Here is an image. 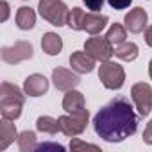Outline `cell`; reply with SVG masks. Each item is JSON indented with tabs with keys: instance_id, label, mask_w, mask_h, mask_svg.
Instances as JSON below:
<instances>
[{
	"instance_id": "obj_1",
	"label": "cell",
	"mask_w": 152,
	"mask_h": 152,
	"mask_svg": "<svg viewBox=\"0 0 152 152\" xmlns=\"http://www.w3.org/2000/svg\"><path fill=\"white\" fill-rule=\"evenodd\" d=\"M138 115L125 97H115L93 118L95 132L107 143H120L132 136L138 129Z\"/></svg>"
},
{
	"instance_id": "obj_2",
	"label": "cell",
	"mask_w": 152,
	"mask_h": 152,
	"mask_svg": "<svg viewBox=\"0 0 152 152\" xmlns=\"http://www.w3.org/2000/svg\"><path fill=\"white\" fill-rule=\"evenodd\" d=\"M23 102H25V91H22L18 86L11 83L0 84V113H2V118L7 120L20 118Z\"/></svg>"
},
{
	"instance_id": "obj_3",
	"label": "cell",
	"mask_w": 152,
	"mask_h": 152,
	"mask_svg": "<svg viewBox=\"0 0 152 152\" xmlns=\"http://www.w3.org/2000/svg\"><path fill=\"white\" fill-rule=\"evenodd\" d=\"M38 11H39L41 18L47 20L50 25H56V27L68 25L70 9L66 7L63 0H39Z\"/></svg>"
},
{
	"instance_id": "obj_4",
	"label": "cell",
	"mask_w": 152,
	"mask_h": 152,
	"mask_svg": "<svg viewBox=\"0 0 152 152\" xmlns=\"http://www.w3.org/2000/svg\"><path fill=\"white\" fill-rule=\"evenodd\" d=\"M99 79L107 90H120L125 83V70L115 61H104L99 68Z\"/></svg>"
},
{
	"instance_id": "obj_5",
	"label": "cell",
	"mask_w": 152,
	"mask_h": 152,
	"mask_svg": "<svg viewBox=\"0 0 152 152\" xmlns=\"http://www.w3.org/2000/svg\"><path fill=\"white\" fill-rule=\"evenodd\" d=\"M88 118H90V113L88 109L81 111V113H68V115H63L59 116V127H61V132L73 138V136H79L86 131V125H88Z\"/></svg>"
},
{
	"instance_id": "obj_6",
	"label": "cell",
	"mask_w": 152,
	"mask_h": 152,
	"mask_svg": "<svg viewBox=\"0 0 152 152\" xmlns=\"http://www.w3.org/2000/svg\"><path fill=\"white\" fill-rule=\"evenodd\" d=\"M34 56V48L29 41H16L11 47H2L0 57L7 64H18L22 61H27Z\"/></svg>"
},
{
	"instance_id": "obj_7",
	"label": "cell",
	"mask_w": 152,
	"mask_h": 152,
	"mask_svg": "<svg viewBox=\"0 0 152 152\" xmlns=\"http://www.w3.org/2000/svg\"><path fill=\"white\" fill-rule=\"evenodd\" d=\"M132 102L140 113V116H148L152 111V88L147 83H136L131 88Z\"/></svg>"
},
{
	"instance_id": "obj_8",
	"label": "cell",
	"mask_w": 152,
	"mask_h": 152,
	"mask_svg": "<svg viewBox=\"0 0 152 152\" xmlns=\"http://www.w3.org/2000/svg\"><path fill=\"white\" fill-rule=\"evenodd\" d=\"M84 50L95 59V61H109V57L115 54V48L111 45V41L104 36H93V38H88L86 43H84Z\"/></svg>"
},
{
	"instance_id": "obj_9",
	"label": "cell",
	"mask_w": 152,
	"mask_h": 152,
	"mask_svg": "<svg viewBox=\"0 0 152 152\" xmlns=\"http://www.w3.org/2000/svg\"><path fill=\"white\" fill-rule=\"evenodd\" d=\"M52 81H54V86L59 91H70L81 83L79 75H75L73 72H70L66 68H61V66L52 70Z\"/></svg>"
},
{
	"instance_id": "obj_10",
	"label": "cell",
	"mask_w": 152,
	"mask_h": 152,
	"mask_svg": "<svg viewBox=\"0 0 152 152\" xmlns=\"http://www.w3.org/2000/svg\"><path fill=\"white\" fill-rule=\"evenodd\" d=\"M147 20H148L147 11H145L143 7H134V9H131V11L125 15L124 23H125V29H127L129 32L140 34V32L147 27Z\"/></svg>"
},
{
	"instance_id": "obj_11",
	"label": "cell",
	"mask_w": 152,
	"mask_h": 152,
	"mask_svg": "<svg viewBox=\"0 0 152 152\" xmlns=\"http://www.w3.org/2000/svg\"><path fill=\"white\" fill-rule=\"evenodd\" d=\"M23 91L29 97H41L48 91V79L41 73H32L23 81Z\"/></svg>"
},
{
	"instance_id": "obj_12",
	"label": "cell",
	"mask_w": 152,
	"mask_h": 152,
	"mask_svg": "<svg viewBox=\"0 0 152 152\" xmlns=\"http://www.w3.org/2000/svg\"><path fill=\"white\" fill-rule=\"evenodd\" d=\"M70 66L75 73H91L95 68V59L86 50H77L70 56Z\"/></svg>"
},
{
	"instance_id": "obj_13",
	"label": "cell",
	"mask_w": 152,
	"mask_h": 152,
	"mask_svg": "<svg viewBox=\"0 0 152 152\" xmlns=\"http://www.w3.org/2000/svg\"><path fill=\"white\" fill-rule=\"evenodd\" d=\"M63 109L66 113H81L86 109V100L84 95L77 90H70L66 91L64 99H63Z\"/></svg>"
},
{
	"instance_id": "obj_14",
	"label": "cell",
	"mask_w": 152,
	"mask_h": 152,
	"mask_svg": "<svg viewBox=\"0 0 152 152\" xmlns=\"http://www.w3.org/2000/svg\"><path fill=\"white\" fill-rule=\"evenodd\" d=\"M106 25H107V16H106V15H99V13L91 11V13H88L86 18H84V31H86L88 34H91V36L100 34V32L106 29Z\"/></svg>"
},
{
	"instance_id": "obj_15",
	"label": "cell",
	"mask_w": 152,
	"mask_h": 152,
	"mask_svg": "<svg viewBox=\"0 0 152 152\" xmlns=\"http://www.w3.org/2000/svg\"><path fill=\"white\" fill-rule=\"evenodd\" d=\"M15 140H18V132L13 120L2 118V122H0V150H6Z\"/></svg>"
},
{
	"instance_id": "obj_16",
	"label": "cell",
	"mask_w": 152,
	"mask_h": 152,
	"mask_svg": "<svg viewBox=\"0 0 152 152\" xmlns=\"http://www.w3.org/2000/svg\"><path fill=\"white\" fill-rule=\"evenodd\" d=\"M41 48L47 56H57L63 50V39L56 32H45L41 38Z\"/></svg>"
},
{
	"instance_id": "obj_17",
	"label": "cell",
	"mask_w": 152,
	"mask_h": 152,
	"mask_svg": "<svg viewBox=\"0 0 152 152\" xmlns=\"http://www.w3.org/2000/svg\"><path fill=\"white\" fill-rule=\"evenodd\" d=\"M16 25H18V29H22V31H31V29H34V25H36V13H34V9H31V7H27V6L20 7V9L16 11Z\"/></svg>"
},
{
	"instance_id": "obj_18",
	"label": "cell",
	"mask_w": 152,
	"mask_h": 152,
	"mask_svg": "<svg viewBox=\"0 0 152 152\" xmlns=\"http://www.w3.org/2000/svg\"><path fill=\"white\" fill-rule=\"evenodd\" d=\"M138 54H140L138 52V45L132 43V41H124V43L116 45V48H115V56L118 59H122V61H127V63L134 61L138 57Z\"/></svg>"
},
{
	"instance_id": "obj_19",
	"label": "cell",
	"mask_w": 152,
	"mask_h": 152,
	"mask_svg": "<svg viewBox=\"0 0 152 152\" xmlns=\"http://www.w3.org/2000/svg\"><path fill=\"white\" fill-rule=\"evenodd\" d=\"M36 129L39 131V132H43V134H57L59 131H61V127H59V120H56V118H52V116H39L38 120H36Z\"/></svg>"
},
{
	"instance_id": "obj_20",
	"label": "cell",
	"mask_w": 152,
	"mask_h": 152,
	"mask_svg": "<svg viewBox=\"0 0 152 152\" xmlns=\"http://www.w3.org/2000/svg\"><path fill=\"white\" fill-rule=\"evenodd\" d=\"M106 38L111 41V45H120V43H124L125 41V38H127V29H125V25H122V23H113L109 29H107V34H106Z\"/></svg>"
},
{
	"instance_id": "obj_21",
	"label": "cell",
	"mask_w": 152,
	"mask_h": 152,
	"mask_svg": "<svg viewBox=\"0 0 152 152\" xmlns=\"http://www.w3.org/2000/svg\"><path fill=\"white\" fill-rule=\"evenodd\" d=\"M18 147L22 152H31V150H36L38 145H36V132L34 131H23L18 134Z\"/></svg>"
},
{
	"instance_id": "obj_22",
	"label": "cell",
	"mask_w": 152,
	"mask_h": 152,
	"mask_svg": "<svg viewBox=\"0 0 152 152\" xmlns=\"http://www.w3.org/2000/svg\"><path fill=\"white\" fill-rule=\"evenodd\" d=\"M84 18H86V13L81 7H73L68 16V27L72 31H84Z\"/></svg>"
},
{
	"instance_id": "obj_23",
	"label": "cell",
	"mask_w": 152,
	"mask_h": 152,
	"mask_svg": "<svg viewBox=\"0 0 152 152\" xmlns=\"http://www.w3.org/2000/svg\"><path fill=\"white\" fill-rule=\"evenodd\" d=\"M86 148L95 150V152H100V147H97V145H93V143H86V141L75 138V136L72 138V143H70V150H72V152H79V150H86Z\"/></svg>"
},
{
	"instance_id": "obj_24",
	"label": "cell",
	"mask_w": 152,
	"mask_h": 152,
	"mask_svg": "<svg viewBox=\"0 0 152 152\" xmlns=\"http://www.w3.org/2000/svg\"><path fill=\"white\" fill-rule=\"evenodd\" d=\"M107 4H109L113 9L120 11V9H127V7L132 4V0H107Z\"/></svg>"
},
{
	"instance_id": "obj_25",
	"label": "cell",
	"mask_w": 152,
	"mask_h": 152,
	"mask_svg": "<svg viewBox=\"0 0 152 152\" xmlns=\"http://www.w3.org/2000/svg\"><path fill=\"white\" fill-rule=\"evenodd\" d=\"M83 2H84V6L90 9V11H100L102 9V6H104V2H106V0H83Z\"/></svg>"
},
{
	"instance_id": "obj_26",
	"label": "cell",
	"mask_w": 152,
	"mask_h": 152,
	"mask_svg": "<svg viewBox=\"0 0 152 152\" xmlns=\"http://www.w3.org/2000/svg\"><path fill=\"white\" fill-rule=\"evenodd\" d=\"M143 141H145L147 145H152V120L147 124V127H145V131H143Z\"/></svg>"
},
{
	"instance_id": "obj_27",
	"label": "cell",
	"mask_w": 152,
	"mask_h": 152,
	"mask_svg": "<svg viewBox=\"0 0 152 152\" xmlns=\"http://www.w3.org/2000/svg\"><path fill=\"white\" fill-rule=\"evenodd\" d=\"M38 148L39 150H47V148H54V150H64V147L63 145H59V143H41V145H38Z\"/></svg>"
},
{
	"instance_id": "obj_28",
	"label": "cell",
	"mask_w": 152,
	"mask_h": 152,
	"mask_svg": "<svg viewBox=\"0 0 152 152\" xmlns=\"http://www.w3.org/2000/svg\"><path fill=\"white\" fill-rule=\"evenodd\" d=\"M0 7H2V16H0V22H6L9 18V4L6 2V0H2V2H0Z\"/></svg>"
},
{
	"instance_id": "obj_29",
	"label": "cell",
	"mask_w": 152,
	"mask_h": 152,
	"mask_svg": "<svg viewBox=\"0 0 152 152\" xmlns=\"http://www.w3.org/2000/svg\"><path fill=\"white\" fill-rule=\"evenodd\" d=\"M145 43H147L148 47H152V25L145 29Z\"/></svg>"
},
{
	"instance_id": "obj_30",
	"label": "cell",
	"mask_w": 152,
	"mask_h": 152,
	"mask_svg": "<svg viewBox=\"0 0 152 152\" xmlns=\"http://www.w3.org/2000/svg\"><path fill=\"white\" fill-rule=\"evenodd\" d=\"M148 75H150V79H152V59H150V63H148Z\"/></svg>"
}]
</instances>
